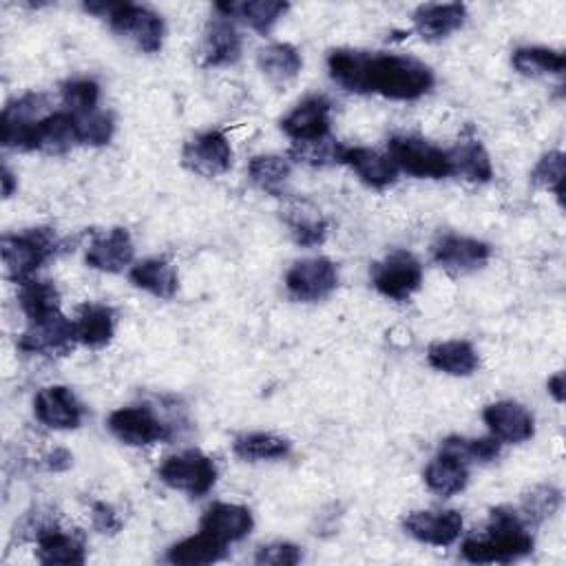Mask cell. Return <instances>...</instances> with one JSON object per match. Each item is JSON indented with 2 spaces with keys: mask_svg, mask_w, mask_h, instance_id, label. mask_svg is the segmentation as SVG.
<instances>
[{
  "mask_svg": "<svg viewBox=\"0 0 566 566\" xmlns=\"http://www.w3.org/2000/svg\"><path fill=\"white\" fill-rule=\"evenodd\" d=\"M367 52L336 49L328 56V69L332 80L352 93H367Z\"/></svg>",
  "mask_w": 566,
  "mask_h": 566,
  "instance_id": "obj_30",
  "label": "cell"
},
{
  "mask_svg": "<svg viewBox=\"0 0 566 566\" xmlns=\"http://www.w3.org/2000/svg\"><path fill=\"white\" fill-rule=\"evenodd\" d=\"M63 102L71 115H87L100 107V87L96 80L80 78L63 85Z\"/></svg>",
  "mask_w": 566,
  "mask_h": 566,
  "instance_id": "obj_40",
  "label": "cell"
},
{
  "mask_svg": "<svg viewBox=\"0 0 566 566\" xmlns=\"http://www.w3.org/2000/svg\"><path fill=\"white\" fill-rule=\"evenodd\" d=\"M36 419L52 430H76L85 419V410L76 395L65 386H52L34 399Z\"/></svg>",
  "mask_w": 566,
  "mask_h": 566,
  "instance_id": "obj_13",
  "label": "cell"
},
{
  "mask_svg": "<svg viewBox=\"0 0 566 566\" xmlns=\"http://www.w3.org/2000/svg\"><path fill=\"white\" fill-rule=\"evenodd\" d=\"M330 109L323 96H310L281 120V131L295 142L330 137Z\"/></svg>",
  "mask_w": 566,
  "mask_h": 566,
  "instance_id": "obj_14",
  "label": "cell"
},
{
  "mask_svg": "<svg viewBox=\"0 0 566 566\" xmlns=\"http://www.w3.org/2000/svg\"><path fill=\"white\" fill-rule=\"evenodd\" d=\"M290 173L292 166L281 155H257L248 164V177L253 179V184L275 198L284 196V186L288 184Z\"/></svg>",
  "mask_w": 566,
  "mask_h": 566,
  "instance_id": "obj_35",
  "label": "cell"
},
{
  "mask_svg": "<svg viewBox=\"0 0 566 566\" xmlns=\"http://www.w3.org/2000/svg\"><path fill=\"white\" fill-rule=\"evenodd\" d=\"M76 343H80L76 323L69 321L63 312L52 319L30 323V328L19 339V347L23 352L38 356H65L76 347Z\"/></svg>",
  "mask_w": 566,
  "mask_h": 566,
  "instance_id": "obj_11",
  "label": "cell"
},
{
  "mask_svg": "<svg viewBox=\"0 0 566 566\" xmlns=\"http://www.w3.org/2000/svg\"><path fill=\"white\" fill-rule=\"evenodd\" d=\"M78 341L87 347H104L115 332V312L102 303H85L80 308L78 321Z\"/></svg>",
  "mask_w": 566,
  "mask_h": 566,
  "instance_id": "obj_31",
  "label": "cell"
},
{
  "mask_svg": "<svg viewBox=\"0 0 566 566\" xmlns=\"http://www.w3.org/2000/svg\"><path fill=\"white\" fill-rule=\"evenodd\" d=\"M135 255L129 231L113 229L109 235L96 237L87 248V264L100 273H122Z\"/></svg>",
  "mask_w": 566,
  "mask_h": 566,
  "instance_id": "obj_19",
  "label": "cell"
},
{
  "mask_svg": "<svg viewBox=\"0 0 566 566\" xmlns=\"http://www.w3.org/2000/svg\"><path fill=\"white\" fill-rule=\"evenodd\" d=\"M301 548L290 542H275L268 546H262L255 555L257 564L266 566H295L301 562Z\"/></svg>",
  "mask_w": 566,
  "mask_h": 566,
  "instance_id": "obj_44",
  "label": "cell"
},
{
  "mask_svg": "<svg viewBox=\"0 0 566 566\" xmlns=\"http://www.w3.org/2000/svg\"><path fill=\"white\" fill-rule=\"evenodd\" d=\"M388 151H390L388 155L399 166V170H406L414 177H423V179L452 177L450 153L423 137L397 135L388 142Z\"/></svg>",
  "mask_w": 566,
  "mask_h": 566,
  "instance_id": "obj_5",
  "label": "cell"
},
{
  "mask_svg": "<svg viewBox=\"0 0 566 566\" xmlns=\"http://www.w3.org/2000/svg\"><path fill=\"white\" fill-rule=\"evenodd\" d=\"M428 360L434 369L450 376H471L480 365L478 352L469 341L434 343L428 349Z\"/></svg>",
  "mask_w": 566,
  "mask_h": 566,
  "instance_id": "obj_24",
  "label": "cell"
},
{
  "mask_svg": "<svg viewBox=\"0 0 566 566\" xmlns=\"http://www.w3.org/2000/svg\"><path fill=\"white\" fill-rule=\"evenodd\" d=\"M159 480L170 489L184 491L193 498H202L215 487L218 467L207 454L198 450H188L162 463Z\"/></svg>",
  "mask_w": 566,
  "mask_h": 566,
  "instance_id": "obj_4",
  "label": "cell"
},
{
  "mask_svg": "<svg viewBox=\"0 0 566 566\" xmlns=\"http://www.w3.org/2000/svg\"><path fill=\"white\" fill-rule=\"evenodd\" d=\"M63 242L49 229H32L21 235L3 237V264L5 273L16 284L34 279L38 268L60 251Z\"/></svg>",
  "mask_w": 566,
  "mask_h": 566,
  "instance_id": "obj_3",
  "label": "cell"
},
{
  "mask_svg": "<svg viewBox=\"0 0 566 566\" xmlns=\"http://www.w3.org/2000/svg\"><path fill=\"white\" fill-rule=\"evenodd\" d=\"M341 164L349 166L360 177V181L376 188V191H384V188L392 186L399 177V166L392 162L390 155L363 146H345Z\"/></svg>",
  "mask_w": 566,
  "mask_h": 566,
  "instance_id": "obj_18",
  "label": "cell"
},
{
  "mask_svg": "<svg viewBox=\"0 0 566 566\" xmlns=\"http://www.w3.org/2000/svg\"><path fill=\"white\" fill-rule=\"evenodd\" d=\"M235 456L248 463H262V460H279L290 454V443L277 434L255 432L244 434L233 443Z\"/></svg>",
  "mask_w": 566,
  "mask_h": 566,
  "instance_id": "obj_37",
  "label": "cell"
},
{
  "mask_svg": "<svg viewBox=\"0 0 566 566\" xmlns=\"http://www.w3.org/2000/svg\"><path fill=\"white\" fill-rule=\"evenodd\" d=\"M511 63L518 74L526 78H542V76H559L564 74L566 58L559 52L546 47H520L513 52Z\"/></svg>",
  "mask_w": 566,
  "mask_h": 566,
  "instance_id": "obj_36",
  "label": "cell"
},
{
  "mask_svg": "<svg viewBox=\"0 0 566 566\" xmlns=\"http://www.w3.org/2000/svg\"><path fill=\"white\" fill-rule=\"evenodd\" d=\"M0 179H3V198H12L14 188H16V179L8 166H3V177Z\"/></svg>",
  "mask_w": 566,
  "mask_h": 566,
  "instance_id": "obj_48",
  "label": "cell"
},
{
  "mask_svg": "<svg viewBox=\"0 0 566 566\" xmlns=\"http://www.w3.org/2000/svg\"><path fill=\"white\" fill-rule=\"evenodd\" d=\"M19 303L30 323H38L60 314V292L52 281L30 279L21 286Z\"/></svg>",
  "mask_w": 566,
  "mask_h": 566,
  "instance_id": "obj_33",
  "label": "cell"
},
{
  "mask_svg": "<svg viewBox=\"0 0 566 566\" xmlns=\"http://www.w3.org/2000/svg\"><path fill=\"white\" fill-rule=\"evenodd\" d=\"M82 144L76 118L69 111L49 113L36 129V151L47 155H63Z\"/></svg>",
  "mask_w": 566,
  "mask_h": 566,
  "instance_id": "obj_23",
  "label": "cell"
},
{
  "mask_svg": "<svg viewBox=\"0 0 566 566\" xmlns=\"http://www.w3.org/2000/svg\"><path fill=\"white\" fill-rule=\"evenodd\" d=\"M434 262L454 277H465L480 270L491 259L489 244L460 235H443L434 248Z\"/></svg>",
  "mask_w": 566,
  "mask_h": 566,
  "instance_id": "obj_12",
  "label": "cell"
},
{
  "mask_svg": "<svg viewBox=\"0 0 566 566\" xmlns=\"http://www.w3.org/2000/svg\"><path fill=\"white\" fill-rule=\"evenodd\" d=\"M531 179L535 186L546 188V191L555 193V198L562 204V193H564V153L562 151H551L540 157L535 164Z\"/></svg>",
  "mask_w": 566,
  "mask_h": 566,
  "instance_id": "obj_42",
  "label": "cell"
},
{
  "mask_svg": "<svg viewBox=\"0 0 566 566\" xmlns=\"http://www.w3.org/2000/svg\"><path fill=\"white\" fill-rule=\"evenodd\" d=\"M244 41L233 19H213L202 41V65L204 67H229L242 58Z\"/></svg>",
  "mask_w": 566,
  "mask_h": 566,
  "instance_id": "obj_17",
  "label": "cell"
},
{
  "mask_svg": "<svg viewBox=\"0 0 566 566\" xmlns=\"http://www.w3.org/2000/svg\"><path fill=\"white\" fill-rule=\"evenodd\" d=\"M434 87L432 69L412 58L395 54H369L367 93H381L390 100H419Z\"/></svg>",
  "mask_w": 566,
  "mask_h": 566,
  "instance_id": "obj_2",
  "label": "cell"
},
{
  "mask_svg": "<svg viewBox=\"0 0 566 566\" xmlns=\"http://www.w3.org/2000/svg\"><path fill=\"white\" fill-rule=\"evenodd\" d=\"M284 220L292 233V240L303 246H321L328 237V222L310 202H292L284 211Z\"/></svg>",
  "mask_w": 566,
  "mask_h": 566,
  "instance_id": "obj_26",
  "label": "cell"
},
{
  "mask_svg": "<svg viewBox=\"0 0 566 566\" xmlns=\"http://www.w3.org/2000/svg\"><path fill=\"white\" fill-rule=\"evenodd\" d=\"M467 8L460 3H445V5H421L412 21L414 30L425 41H443L458 32L465 25Z\"/></svg>",
  "mask_w": 566,
  "mask_h": 566,
  "instance_id": "obj_21",
  "label": "cell"
},
{
  "mask_svg": "<svg viewBox=\"0 0 566 566\" xmlns=\"http://www.w3.org/2000/svg\"><path fill=\"white\" fill-rule=\"evenodd\" d=\"M257 65H259V71L268 80H273L275 85H286L299 76L303 60H301V54L292 45L275 43L259 52Z\"/></svg>",
  "mask_w": 566,
  "mask_h": 566,
  "instance_id": "obj_34",
  "label": "cell"
},
{
  "mask_svg": "<svg viewBox=\"0 0 566 566\" xmlns=\"http://www.w3.org/2000/svg\"><path fill=\"white\" fill-rule=\"evenodd\" d=\"M487 537H469L463 542V557L474 564H507L533 551V537L522 515L509 507L491 511Z\"/></svg>",
  "mask_w": 566,
  "mask_h": 566,
  "instance_id": "obj_1",
  "label": "cell"
},
{
  "mask_svg": "<svg viewBox=\"0 0 566 566\" xmlns=\"http://www.w3.org/2000/svg\"><path fill=\"white\" fill-rule=\"evenodd\" d=\"M93 526L100 531V533H118L122 529V520L118 515V511L107 504V502H96L93 504Z\"/></svg>",
  "mask_w": 566,
  "mask_h": 566,
  "instance_id": "obj_45",
  "label": "cell"
},
{
  "mask_svg": "<svg viewBox=\"0 0 566 566\" xmlns=\"http://www.w3.org/2000/svg\"><path fill=\"white\" fill-rule=\"evenodd\" d=\"M71 467V454L65 452V450H56L52 456H49V469L54 471H65Z\"/></svg>",
  "mask_w": 566,
  "mask_h": 566,
  "instance_id": "obj_47",
  "label": "cell"
},
{
  "mask_svg": "<svg viewBox=\"0 0 566 566\" xmlns=\"http://www.w3.org/2000/svg\"><path fill=\"white\" fill-rule=\"evenodd\" d=\"M253 526H255L253 513L246 507L229 504V502L211 504L202 518V531L211 533L224 544L244 540L246 535H251Z\"/></svg>",
  "mask_w": 566,
  "mask_h": 566,
  "instance_id": "obj_20",
  "label": "cell"
},
{
  "mask_svg": "<svg viewBox=\"0 0 566 566\" xmlns=\"http://www.w3.org/2000/svg\"><path fill=\"white\" fill-rule=\"evenodd\" d=\"M546 388H548V395H551L557 403H562V401H564V374H562V371L553 374L551 379H548V384H546Z\"/></svg>",
  "mask_w": 566,
  "mask_h": 566,
  "instance_id": "obj_46",
  "label": "cell"
},
{
  "mask_svg": "<svg viewBox=\"0 0 566 566\" xmlns=\"http://www.w3.org/2000/svg\"><path fill=\"white\" fill-rule=\"evenodd\" d=\"M447 153H450L452 175L463 177L467 181H476V184H485L493 177V166H491L489 153L485 151V146L480 142H476V140L463 142V144L450 148Z\"/></svg>",
  "mask_w": 566,
  "mask_h": 566,
  "instance_id": "obj_32",
  "label": "cell"
},
{
  "mask_svg": "<svg viewBox=\"0 0 566 566\" xmlns=\"http://www.w3.org/2000/svg\"><path fill=\"white\" fill-rule=\"evenodd\" d=\"M129 279L133 286L146 290L148 295H153L157 299H173L179 288L173 264L166 259H159V257L135 264L129 273Z\"/></svg>",
  "mask_w": 566,
  "mask_h": 566,
  "instance_id": "obj_27",
  "label": "cell"
},
{
  "mask_svg": "<svg viewBox=\"0 0 566 566\" xmlns=\"http://www.w3.org/2000/svg\"><path fill=\"white\" fill-rule=\"evenodd\" d=\"M339 286L336 266L325 257L297 262L286 275V288L292 299L314 303L328 299Z\"/></svg>",
  "mask_w": 566,
  "mask_h": 566,
  "instance_id": "obj_9",
  "label": "cell"
},
{
  "mask_svg": "<svg viewBox=\"0 0 566 566\" xmlns=\"http://www.w3.org/2000/svg\"><path fill=\"white\" fill-rule=\"evenodd\" d=\"M36 542V553L43 564H85V542L74 533L60 531L54 522L38 531Z\"/></svg>",
  "mask_w": 566,
  "mask_h": 566,
  "instance_id": "obj_22",
  "label": "cell"
},
{
  "mask_svg": "<svg viewBox=\"0 0 566 566\" xmlns=\"http://www.w3.org/2000/svg\"><path fill=\"white\" fill-rule=\"evenodd\" d=\"M76 124H78V133H80V142L82 144H91V146H102L109 144L113 133H115V120L111 113L98 109L93 113L87 115H74Z\"/></svg>",
  "mask_w": 566,
  "mask_h": 566,
  "instance_id": "obj_43",
  "label": "cell"
},
{
  "mask_svg": "<svg viewBox=\"0 0 566 566\" xmlns=\"http://www.w3.org/2000/svg\"><path fill=\"white\" fill-rule=\"evenodd\" d=\"M107 21L118 36L131 41L144 54H157L164 45V21L159 14L144 5L118 3L115 12Z\"/></svg>",
  "mask_w": 566,
  "mask_h": 566,
  "instance_id": "obj_6",
  "label": "cell"
},
{
  "mask_svg": "<svg viewBox=\"0 0 566 566\" xmlns=\"http://www.w3.org/2000/svg\"><path fill=\"white\" fill-rule=\"evenodd\" d=\"M371 284L388 299L408 301L414 292L421 290L423 266L412 253L397 251L388 255L384 262L374 264Z\"/></svg>",
  "mask_w": 566,
  "mask_h": 566,
  "instance_id": "obj_7",
  "label": "cell"
},
{
  "mask_svg": "<svg viewBox=\"0 0 566 566\" xmlns=\"http://www.w3.org/2000/svg\"><path fill=\"white\" fill-rule=\"evenodd\" d=\"M111 434L131 447H146L170 441L173 430L148 408H122L109 417Z\"/></svg>",
  "mask_w": 566,
  "mask_h": 566,
  "instance_id": "obj_10",
  "label": "cell"
},
{
  "mask_svg": "<svg viewBox=\"0 0 566 566\" xmlns=\"http://www.w3.org/2000/svg\"><path fill=\"white\" fill-rule=\"evenodd\" d=\"M222 16L226 19H240L242 23H246L251 30L259 32V34H268L277 21L290 10L288 3H281V0H251V3H242V5H218L215 8Z\"/></svg>",
  "mask_w": 566,
  "mask_h": 566,
  "instance_id": "obj_25",
  "label": "cell"
},
{
  "mask_svg": "<svg viewBox=\"0 0 566 566\" xmlns=\"http://www.w3.org/2000/svg\"><path fill=\"white\" fill-rule=\"evenodd\" d=\"M562 502V493L551 485H540L522 496V515L531 524H540L551 518Z\"/></svg>",
  "mask_w": 566,
  "mask_h": 566,
  "instance_id": "obj_41",
  "label": "cell"
},
{
  "mask_svg": "<svg viewBox=\"0 0 566 566\" xmlns=\"http://www.w3.org/2000/svg\"><path fill=\"white\" fill-rule=\"evenodd\" d=\"M500 441L496 436L491 439H458V436H452L443 443L441 452H447L460 460H465L467 465L469 463H489L493 458H498L500 454Z\"/></svg>",
  "mask_w": 566,
  "mask_h": 566,
  "instance_id": "obj_38",
  "label": "cell"
},
{
  "mask_svg": "<svg viewBox=\"0 0 566 566\" xmlns=\"http://www.w3.org/2000/svg\"><path fill=\"white\" fill-rule=\"evenodd\" d=\"M343 144H339L332 137L323 140H312V142H295L290 148V157L310 166H330V164H341L343 157Z\"/></svg>",
  "mask_w": 566,
  "mask_h": 566,
  "instance_id": "obj_39",
  "label": "cell"
},
{
  "mask_svg": "<svg viewBox=\"0 0 566 566\" xmlns=\"http://www.w3.org/2000/svg\"><path fill=\"white\" fill-rule=\"evenodd\" d=\"M485 425L500 443H524L535 434V421L526 408L513 401H498L485 408Z\"/></svg>",
  "mask_w": 566,
  "mask_h": 566,
  "instance_id": "obj_15",
  "label": "cell"
},
{
  "mask_svg": "<svg viewBox=\"0 0 566 566\" xmlns=\"http://www.w3.org/2000/svg\"><path fill=\"white\" fill-rule=\"evenodd\" d=\"M467 482H469L467 463L447 452H441L425 469V485L430 487V491L443 498L460 493L467 487Z\"/></svg>",
  "mask_w": 566,
  "mask_h": 566,
  "instance_id": "obj_28",
  "label": "cell"
},
{
  "mask_svg": "<svg viewBox=\"0 0 566 566\" xmlns=\"http://www.w3.org/2000/svg\"><path fill=\"white\" fill-rule=\"evenodd\" d=\"M224 557H226V544L207 531L173 544L166 555V559L177 566H202V564L220 562Z\"/></svg>",
  "mask_w": 566,
  "mask_h": 566,
  "instance_id": "obj_29",
  "label": "cell"
},
{
  "mask_svg": "<svg viewBox=\"0 0 566 566\" xmlns=\"http://www.w3.org/2000/svg\"><path fill=\"white\" fill-rule=\"evenodd\" d=\"M181 162L196 175L220 177L233 166V146L222 131H207L184 144Z\"/></svg>",
  "mask_w": 566,
  "mask_h": 566,
  "instance_id": "obj_8",
  "label": "cell"
},
{
  "mask_svg": "<svg viewBox=\"0 0 566 566\" xmlns=\"http://www.w3.org/2000/svg\"><path fill=\"white\" fill-rule=\"evenodd\" d=\"M463 515L454 509L450 511H414L406 518V531L419 542L432 546H450L463 533Z\"/></svg>",
  "mask_w": 566,
  "mask_h": 566,
  "instance_id": "obj_16",
  "label": "cell"
}]
</instances>
